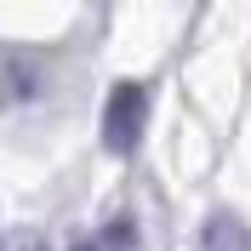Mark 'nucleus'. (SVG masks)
Wrapping results in <instances>:
<instances>
[{
    "instance_id": "1",
    "label": "nucleus",
    "mask_w": 251,
    "mask_h": 251,
    "mask_svg": "<svg viewBox=\"0 0 251 251\" xmlns=\"http://www.w3.org/2000/svg\"><path fill=\"white\" fill-rule=\"evenodd\" d=\"M143 126H149V92L137 80H120L103 103V149L109 154H131L143 143Z\"/></svg>"
},
{
    "instance_id": "2",
    "label": "nucleus",
    "mask_w": 251,
    "mask_h": 251,
    "mask_svg": "<svg viewBox=\"0 0 251 251\" xmlns=\"http://www.w3.org/2000/svg\"><path fill=\"white\" fill-rule=\"evenodd\" d=\"M17 251H40V240H17Z\"/></svg>"
}]
</instances>
